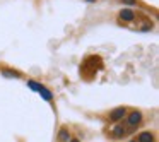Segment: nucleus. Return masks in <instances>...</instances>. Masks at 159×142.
Wrapping results in <instances>:
<instances>
[{"instance_id": "39448f33", "label": "nucleus", "mask_w": 159, "mask_h": 142, "mask_svg": "<svg viewBox=\"0 0 159 142\" xmlns=\"http://www.w3.org/2000/svg\"><path fill=\"white\" fill-rule=\"evenodd\" d=\"M38 91H39V94H41V96H43V98H45V99H46V101H50V99H52V93H50V91H48V89H46V87H43V86H41V84H39V87H38Z\"/></svg>"}, {"instance_id": "1a4fd4ad", "label": "nucleus", "mask_w": 159, "mask_h": 142, "mask_svg": "<svg viewBox=\"0 0 159 142\" xmlns=\"http://www.w3.org/2000/svg\"><path fill=\"white\" fill-rule=\"evenodd\" d=\"M121 2H125V4H128V5H135V0H121Z\"/></svg>"}, {"instance_id": "6e6552de", "label": "nucleus", "mask_w": 159, "mask_h": 142, "mask_svg": "<svg viewBox=\"0 0 159 142\" xmlns=\"http://www.w3.org/2000/svg\"><path fill=\"white\" fill-rule=\"evenodd\" d=\"M4 76L5 77H19L17 72H12V70H4Z\"/></svg>"}, {"instance_id": "f03ea898", "label": "nucleus", "mask_w": 159, "mask_h": 142, "mask_svg": "<svg viewBox=\"0 0 159 142\" xmlns=\"http://www.w3.org/2000/svg\"><path fill=\"white\" fill-rule=\"evenodd\" d=\"M142 120V115L139 113V111H132L130 115H128V125H132V127H135V125H139Z\"/></svg>"}, {"instance_id": "9d476101", "label": "nucleus", "mask_w": 159, "mask_h": 142, "mask_svg": "<svg viewBox=\"0 0 159 142\" xmlns=\"http://www.w3.org/2000/svg\"><path fill=\"white\" fill-rule=\"evenodd\" d=\"M70 142H79V140H77V139H72V140H70Z\"/></svg>"}, {"instance_id": "20e7f679", "label": "nucleus", "mask_w": 159, "mask_h": 142, "mask_svg": "<svg viewBox=\"0 0 159 142\" xmlns=\"http://www.w3.org/2000/svg\"><path fill=\"white\" fill-rule=\"evenodd\" d=\"M125 134V128L121 127V125H116V127L111 130V137H123Z\"/></svg>"}, {"instance_id": "423d86ee", "label": "nucleus", "mask_w": 159, "mask_h": 142, "mask_svg": "<svg viewBox=\"0 0 159 142\" xmlns=\"http://www.w3.org/2000/svg\"><path fill=\"white\" fill-rule=\"evenodd\" d=\"M139 142H152V134L151 132H142L139 135Z\"/></svg>"}, {"instance_id": "9b49d317", "label": "nucleus", "mask_w": 159, "mask_h": 142, "mask_svg": "<svg viewBox=\"0 0 159 142\" xmlns=\"http://www.w3.org/2000/svg\"><path fill=\"white\" fill-rule=\"evenodd\" d=\"M130 142H135V140H130Z\"/></svg>"}, {"instance_id": "0eeeda50", "label": "nucleus", "mask_w": 159, "mask_h": 142, "mask_svg": "<svg viewBox=\"0 0 159 142\" xmlns=\"http://www.w3.org/2000/svg\"><path fill=\"white\" fill-rule=\"evenodd\" d=\"M60 140H69V132H67V128L60 130Z\"/></svg>"}, {"instance_id": "7ed1b4c3", "label": "nucleus", "mask_w": 159, "mask_h": 142, "mask_svg": "<svg viewBox=\"0 0 159 142\" xmlns=\"http://www.w3.org/2000/svg\"><path fill=\"white\" fill-rule=\"evenodd\" d=\"M134 17H135V12L130 11V9H123V11L120 12V19H121V21H132Z\"/></svg>"}, {"instance_id": "f257e3e1", "label": "nucleus", "mask_w": 159, "mask_h": 142, "mask_svg": "<svg viewBox=\"0 0 159 142\" xmlns=\"http://www.w3.org/2000/svg\"><path fill=\"white\" fill-rule=\"evenodd\" d=\"M125 115V108H116V110H113L110 113V120L111 121H120L121 118H123Z\"/></svg>"}]
</instances>
